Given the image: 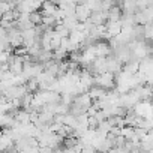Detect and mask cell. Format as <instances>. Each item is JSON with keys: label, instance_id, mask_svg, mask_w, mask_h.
I'll return each instance as SVG.
<instances>
[{"label": "cell", "instance_id": "6", "mask_svg": "<svg viewBox=\"0 0 153 153\" xmlns=\"http://www.w3.org/2000/svg\"><path fill=\"white\" fill-rule=\"evenodd\" d=\"M62 125H65V126H68L69 129L74 131V128L76 126V117H74V116H71V114L68 113V114L63 116V122H62Z\"/></svg>", "mask_w": 153, "mask_h": 153}, {"label": "cell", "instance_id": "4", "mask_svg": "<svg viewBox=\"0 0 153 153\" xmlns=\"http://www.w3.org/2000/svg\"><path fill=\"white\" fill-rule=\"evenodd\" d=\"M41 8H42V12H41V15H42V17H53V15H54V12L57 11V5L50 3V2L42 3V5H41Z\"/></svg>", "mask_w": 153, "mask_h": 153}, {"label": "cell", "instance_id": "1", "mask_svg": "<svg viewBox=\"0 0 153 153\" xmlns=\"http://www.w3.org/2000/svg\"><path fill=\"white\" fill-rule=\"evenodd\" d=\"M93 83H95V86H98V87H101L104 90H111V89H114V84H116L114 75L110 74V72H105L102 75L93 76Z\"/></svg>", "mask_w": 153, "mask_h": 153}, {"label": "cell", "instance_id": "12", "mask_svg": "<svg viewBox=\"0 0 153 153\" xmlns=\"http://www.w3.org/2000/svg\"><path fill=\"white\" fill-rule=\"evenodd\" d=\"M152 33H153V27H152V23H146L143 26V38H146L147 41L152 38Z\"/></svg>", "mask_w": 153, "mask_h": 153}, {"label": "cell", "instance_id": "5", "mask_svg": "<svg viewBox=\"0 0 153 153\" xmlns=\"http://www.w3.org/2000/svg\"><path fill=\"white\" fill-rule=\"evenodd\" d=\"M105 92H107V90H104V89H101V87H98V86H92V87L89 89L87 95L90 96V99H92V101H98L101 96H104V95H105Z\"/></svg>", "mask_w": 153, "mask_h": 153}, {"label": "cell", "instance_id": "8", "mask_svg": "<svg viewBox=\"0 0 153 153\" xmlns=\"http://www.w3.org/2000/svg\"><path fill=\"white\" fill-rule=\"evenodd\" d=\"M32 98H33V95H32V93H26V95H24V96L20 99V108H24V110L30 108Z\"/></svg>", "mask_w": 153, "mask_h": 153}, {"label": "cell", "instance_id": "9", "mask_svg": "<svg viewBox=\"0 0 153 153\" xmlns=\"http://www.w3.org/2000/svg\"><path fill=\"white\" fill-rule=\"evenodd\" d=\"M120 135H122L126 141H131L132 137H134V128H131V126H123V128L120 129Z\"/></svg>", "mask_w": 153, "mask_h": 153}, {"label": "cell", "instance_id": "2", "mask_svg": "<svg viewBox=\"0 0 153 153\" xmlns=\"http://www.w3.org/2000/svg\"><path fill=\"white\" fill-rule=\"evenodd\" d=\"M90 11L86 8V5L84 3H76V8H75V18H76V21L78 23H86L87 20H89V17H90Z\"/></svg>", "mask_w": 153, "mask_h": 153}, {"label": "cell", "instance_id": "3", "mask_svg": "<svg viewBox=\"0 0 153 153\" xmlns=\"http://www.w3.org/2000/svg\"><path fill=\"white\" fill-rule=\"evenodd\" d=\"M122 18V11L119 8V5H113V8L107 12V23H117Z\"/></svg>", "mask_w": 153, "mask_h": 153}, {"label": "cell", "instance_id": "11", "mask_svg": "<svg viewBox=\"0 0 153 153\" xmlns=\"http://www.w3.org/2000/svg\"><path fill=\"white\" fill-rule=\"evenodd\" d=\"M29 21L36 27V26H39L41 23H42V15H41V12H32V14H29Z\"/></svg>", "mask_w": 153, "mask_h": 153}, {"label": "cell", "instance_id": "7", "mask_svg": "<svg viewBox=\"0 0 153 153\" xmlns=\"http://www.w3.org/2000/svg\"><path fill=\"white\" fill-rule=\"evenodd\" d=\"M60 41H62V38L56 33V32H53V35H51V41H50V47H51V51L54 50H59L60 48Z\"/></svg>", "mask_w": 153, "mask_h": 153}, {"label": "cell", "instance_id": "10", "mask_svg": "<svg viewBox=\"0 0 153 153\" xmlns=\"http://www.w3.org/2000/svg\"><path fill=\"white\" fill-rule=\"evenodd\" d=\"M86 8L93 14V12H101V2H98V0H93V2H86L84 3Z\"/></svg>", "mask_w": 153, "mask_h": 153}]
</instances>
